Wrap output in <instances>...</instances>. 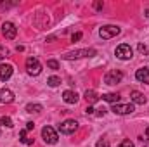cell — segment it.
<instances>
[{
  "mask_svg": "<svg viewBox=\"0 0 149 147\" xmlns=\"http://www.w3.org/2000/svg\"><path fill=\"white\" fill-rule=\"evenodd\" d=\"M26 69L31 76H38L42 73V64H40V61L37 57H28L26 59Z\"/></svg>",
  "mask_w": 149,
  "mask_h": 147,
  "instance_id": "4",
  "label": "cell"
},
{
  "mask_svg": "<svg viewBox=\"0 0 149 147\" xmlns=\"http://www.w3.org/2000/svg\"><path fill=\"white\" fill-rule=\"evenodd\" d=\"M14 101V94L7 88H2L0 90V104H10Z\"/></svg>",
  "mask_w": 149,
  "mask_h": 147,
  "instance_id": "11",
  "label": "cell"
},
{
  "mask_svg": "<svg viewBox=\"0 0 149 147\" xmlns=\"http://www.w3.org/2000/svg\"><path fill=\"white\" fill-rule=\"evenodd\" d=\"M130 99H132V102L134 104H146V95L144 94H141V92H137V90H134V92H130Z\"/></svg>",
  "mask_w": 149,
  "mask_h": 147,
  "instance_id": "13",
  "label": "cell"
},
{
  "mask_svg": "<svg viewBox=\"0 0 149 147\" xmlns=\"http://www.w3.org/2000/svg\"><path fill=\"white\" fill-rule=\"evenodd\" d=\"M101 99L106 101V102H111V104H118L120 102V95L118 94H102Z\"/></svg>",
  "mask_w": 149,
  "mask_h": 147,
  "instance_id": "16",
  "label": "cell"
},
{
  "mask_svg": "<svg viewBox=\"0 0 149 147\" xmlns=\"http://www.w3.org/2000/svg\"><path fill=\"white\" fill-rule=\"evenodd\" d=\"M47 85L52 87V88H54V87H59V85H61V78H59V76H50V78L47 80Z\"/></svg>",
  "mask_w": 149,
  "mask_h": 147,
  "instance_id": "17",
  "label": "cell"
},
{
  "mask_svg": "<svg viewBox=\"0 0 149 147\" xmlns=\"http://www.w3.org/2000/svg\"><path fill=\"white\" fill-rule=\"evenodd\" d=\"M85 99H87L88 104H95V102L99 101V95H97V92H94V90H87V92H85Z\"/></svg>",
  "mask_w": 149,
  "mask_h": 147,
  "instance_id": "15",
  "label": "cell"
},
{
  "mask_svg": "<svg viewBox=\"0 0 149 147\" xmlns=\"http://www.w3.org/2000/svg\"><path fill=\"white\" fill-rule=\"evenodd\" d=\"M111 111L114 114H120V116H123V114H132V112H134V104H113Z\"/></svg>",
  "mask_w": 149,
  "mask_h": 147,
  "instance_id": "9",
  "label": "cell"
},
{
  "mask_svg": "<svg viewBox=\"0 0 149 147\" xmlns=\"http://www.w3.org/2000/svg\"><path fill=\"white\" fill-rule=\"evenodd\" d=\"M118 147H135V146H134V142H132L130 139H125V140H121V144Z\"/></svg>",
  "mask_w": 149,
  "mask_h": 147,
  "instance_id": "22",
  "label": "cell"
},
{
  "mask_svg": "<svg viewBox=\"0 0 149 147\" xmlns=\"http://www.w3.org/2000/svg\"><path fill=\"white\" fill-rule=\"evenodd\" d=\"M137 49H139V52H141V54H148V47H146L144 43H139V47H137Z\"/></svg>",
  "mask_w": 149,
  "mask_h": 147,
  "instance_id": "25",
  "label": "cell"
},
{
  "mask_svg": "<svg viewBox=\"0 0 149 147\" xmlns=\"http://www.w3.org/2000/svg\"><path fill=\"white\" fill-rule=\"evenodd\" d=\"M78 130V123L74 119H66L59 125V132L64 133V135H70V133H74Z\"/></svg>",
  "mask_w": 149,
  "mask_h": 147,
  "instance_id": "7",
  "label": "cell"
},
{
  "mask_svg": "<svg viewBox=\"0 0 149 147\" xmlns=\"http://www.w3.org/2000/svg\"><path fill=\"white\" fill-rule=\"evenodd\" d=\"M80 38H81V33H80V31H78V33H74L73 37H71V40H73V42H78V40H80Z\"/></svg>",
  "mask_w": 149,
  "mask_h": 147,
  "instance_id": "27",
  "label": "cell"
},
{
  "mask_svg": "<svg viewBox=\"0 0 149 147\" xmlns=\"http://www.w3.org/2000/svg\"><path fill=\"white\" fill-rule=\"evenodd\" d=\"M9 55V49H5V47H0V61L2 59H5Z\"/></svg>",
  "mask_w": 149,
  "mask_h": 147,
  "instance_id": "23",
  "label": "cell"
},
{
  "mask_svg": "<svg viewBox=\"0 0 149 147\" xmlns=\"http://www.w3.org/2000/svg\"><path fill=\"white\" fill-rule=\"evenodd\" d=\"M78 94L76 92H73V90H66L64 94H63V101L66 102V104H76L78 102Z\"/></svg>",
  "mask_w": 149,
  "mask_h": 147,
  "instance_id": "12",
  "label": "cell"
},
{
  "mask_svg": "<svg viewBox=\"0 0 149 147\" xmlns=\"http://www.w3.org/2000/svg\"><path fill=\"white\" fill-rule=\"evenodd\" d=\"M135 78H137V81H141V83H149V69L148 68H141V69H137Z\"/></svg>",
  "mask_w": 149,
  "mask_h": 147,
  "instance_id": "14",
  "label": "cell"
},
{
  "mask_svg": "<svg viewBox=\"0 0 149 147\" xmlns=\"http://www.w3.org/2000/svg\"><path fill=\"white\" fill-rule=\"evenodd\" d=\"M42 137H43V140H45L47 144H50V146L57 144V140H59V135H57V132H56L52 126H43V128H42Z\"/></svg>",
  "mask_w": 149,
  "mask_h": 147,
  "instance_id": "2",
  "label": "cell"
},
{
  "mask_svg": "<svg viewBox=\"0 0 149 147\" xmlns=\"http://www.w3.org/2000/svg\"><path fill=\"white\" fill-rule=\"evenodd\" d=\"M95 9L101 10V9H102V2H95Z\"/></svg>",
  "mask_w": 149,
  "mask_h": 147,
  "instance_id": "28",
  "label": "cell"
},
{
  "mask_svg": "<svg viewBox=\"0 0 149 147\" xmlns=\"http://www.w3.org/2000/svg\"><path fill=\"white\" fill-rule=\"evenodd\" d=\"M121 80H123V73L120 69H113L109 73H106V76H104V83L106 85H116Z\"/></svg>",
  "mask_w": 149,
  "mask_h": 147,
  "instance_id": "8",
  "label": "cell"
},
{
  "mask_svg": "<svg viewBox=\"0 0 149 147\" xmlns=\"http://www.w3.org/2000/svg\"><path fill=\"white\" fill-rule=\"evenodd\" d=\"M95 50L94 49H80V50H73V52H66L63 55V59L66 61H73V59H81V57H94Z\"/></svg>",
  "mask_w": 149,
  "mask_h": 147,
  "instance_id": "1",
  "label": "cell"
},
{
  "mask_svg": "<svg viewBox=\"0 0 149 147\" xmlns=\"http://www.w3.org/2000/svg\"><path fill=\"white\" fill-rule=\"evenodd\" d=\"M94 107H90V106H88V107H87V114H94Z\"/></svg>",
  "mask_w": 149,
  "mask_h": 147,
  "instance_id": "29",
  "label": "cell"
},
{
  "mask_svg": "<svg viewBox=\"0 0 149 147\" xmlns=\"http://www.w3.org/2000/svg\"><path fill=\"white\" fill-rule=\"evenodd\" d=\"M97 114H99V116H104V114H106V109H99V112H97Z\"/></svg>",
  "mask_w": 149,
  "mask_h": 147,
  "instance_id": "30",
  "label": "cell"
},
{
  "mask_svg": "<svg viewBox=\"0 0 149 147\" xmlns=\"http://www.w3.org/2000/svg\"><path fill=\"white\" fill-rule=\"evenodd\" d=\"M132 55H134V52H132L130 45L121 43V45L116 47V57H118V59H121V61H128V59H132Z\"/></svg>",
  "mask_w": 149,
  "mask_h": 147,
  "instance_id": "5",
  "label": "cell"
},
{
  "mask_svg": "<svg viewBox=\"0 0 149 147\" xmlns=\"http://www.w3.org/2000/svg\"><path fill=\"white\" fill-rule=\"evenodd\" d=\"M0 125H3V126H7V128H12L14 125H12V119L9 118V116H2L0 118Z\"/></svg>",
  "mask_w": 149,
  "mask_h": 147,
  "instance_id": "20",
  "label": "cell"
},
{
  "mask_svg": "<svg viewBox=\"0 0 149 147\" xmlns=\"http://www.w3.org/2000/svg\"><path fill=\"white\" fill-rule=\"evenodd\" d=\"M97 147H109V140H108V139L99 140V142H97Z\"/></svg>",
  "mask_w": 149,
  "mask_h": 147,
  "instance_id": "24",
  "label": "cell"
},
{
  "mask_svg": "<svg viewBox=\"0 0 149 147\" xmlns=\"http://www.w3.org/2000/svg\"><path fill=\"white\" fill-rule=\"evenodd\" d=\"M146 17H149V9L146 10Z\"/></svg>",
  "mask_w": 149,
  "mask_h": 147,
  "instance_id": "31",
  "label": "cell"
},
{
  "mask_svg": "<svg viewBox=\"0 0 149 147\" xmlns=\"http://www.w3.org/2000/svg\"><path fill=\"white\" fill-rule=\"evenodd\" d=\"M2 35L7 40H14L16 35H17V28L10 21H5V23H2Z\"/></svg>",
  "mask_w": 149,
  "mask_h": 147,
  "instance_id": "6",
  "label": "cell"
},
{
  "mask_svg": "<svg viewBox=\"0 0 149 147\" xmlns=\"http://www.w3.org/2000/svg\"><path fill=\"white\" fill-rule=\"evenodd\" d=\"M19 140H21L23 144H26V146H33V139H28V137H26V130H23V132L19 133Z\"/></svg>",
  "mask_w": 149,
  "mask_h": 147,
  "instance_id": "18",
  "label": "cell"
},
{
  "mask_svg": "<svg viewBox=\"0 0 149 147\" xmlns=\"http://www.w3.org/2000/svg\"><path fill=\"white\" fill-rule=\"evenodd\" d=\"M120 28L118 26H114V24H106V26H102L101 30H99V35L102 40H109V38L116 37V35H120Z\"/></svg>",
  "mask_w": 149,
  "mask_h": 147,
  "instance_id": "3",
  "label": "cell"
},
{
  "mask_svg": "<svg viewBox=\"0 0 149 147\" xmlns=\"http://www.w3.org/2000/svg\"><path fill=\"white\" fill-rule=\"evenodd\" d=\"M14 73V68H12V64H0V80L2 81H5V80H9L10 76Z\"/></svg>",
  "mask_w": 149,
  "mask_h": 147,
  "instance_id": "10",
  "label": "cell"
},
{
  "mask_svg": "<svg viewBox=\"0 0 149 147\" xmlns=\"http://www.w3.org/2000/svg\"><path fill=\"white\" fill-rule=\"evenodd\" d=\"M33 128H35V123H33V121H28V123H26V132H28V130H33Z\"/></svg>",
  "mask_w": 149,
  "mask_h": 147,
  "instance_id": "26",
  "label": "cell"
},
{
  "mask_svg": "<svg viewBox=\"0 0 149 147\" xmlns=\"http://www.w3.org/2000/svg\"><path fill=\"white\" fill-rule=\"evenodd\" d=\"M42 109H43L42 104H28L26 106V112H40Z\"/></svg>",
  "mask_w": 149,
  "mask_h": 147,
  "instance_id": "19",
  "label": "cell"
},
{
  "mask_svg": "<svg viewBox=\"0 0 149 147\" xmlns=\"http://www.w3.org/2000/svg\"><path fill=\"white\" fill-rule=\"evenodd\" d=\"M47 68H50V69L56 71V69H59V62L54 61V59H49V61H47Z\"/></svg>",
  "mask_w": 149,
  "mask_h": 147,
  "instance_id": "21",
  "label": "cell"
}]
</instances>
